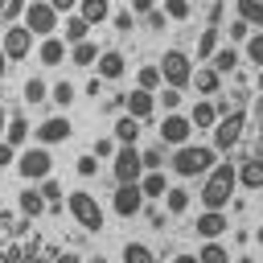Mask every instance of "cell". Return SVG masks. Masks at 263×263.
<instances>
[{
	"label": "cell",
	"mask_w": 263,
	"mask_h": 263,
	"mask_svg": "<svg viewBox=\"0 0 263 263\" xmlns=\"http://www.w3.org/2000/svg\"><path fill=\"white\" fill-rule=\"evenodd\" d=\"M21 25H25L33 37H58V12L49 8V0H29Z\"/></svg>",
	"instance_id": "6"
},
{
	"label": "cell",
	"mask_w": 263,
	"mask_h": 263,
	"mask_svg": "<svg viewBox=\"0 0 263 263\" xmlns=\"http://www.w3.org/2000/svg\"><path fill=\"white\" fill-rule=\"evenodd\" d=\"M144 21H148V29H156V33H160V29L168 25V16H164V12H148Z\"/></svg>",
	"instance_id": "49"
},
{
	"label": "cell",
	"mask_w": 263,
	"mask_h": 263,
	"mask_svg": "<svg viewBox=\"0 0 263 263\" xmlns=\"http://www.w3.org/2000/svg\"><path fill=\"white\" fill-rule=\"evenodd\" d=\"M8 74V58H4V45H0V78Z\"/></svg>",
	"instance_id": "51"
},
{
	"label": "cell",
	"mask_w": 263,
	"mask_h": 263,
	"mask_svg": "<svg viewBox=\"0 0 263 263\" xmlns=\"http://www.w3.org/2000/svg\"><path fill=\"white\" fill-rule=\"evenodd\" d=\"M111 210H115L119 218H136V214L144 210V193H140V185H115V193H111Z\"/></svg>",
	"instance_id": "13"
},
{
	"label": "cell",
	"mask_w": 263,
	"mask_h": 263,
	"mask_svg": "<svg viewBox=\"0 0 263 263\" xmlns=\"http://www.w3.org/2000/svg\"><path fill=\"white\" fill-rule=\"evenodd\" d=\"M156 12V0H132V16H148Z\"/></svg>",
	"instance_id": "46"
},
{
	"label": "cell",
	"mask_w": 263,
	"mask_h": 263,
	"mask_svg": "<svg viewBox=\"0 0 263 263\" xmlns=\"http://www.w3.org/2000/svg\"><path fill=\"white\" fill-rule=\"evenodd\" d=\"M86 33H90V25H86L78 12H70V16H66V33H62V41H66V45H82Z\"/></svg>",
	"instance_id": "25"
},
{
	"label": "cell",
	"mask_w": 263,
	"mask_h": 263,
	"mask_svg": "<svg viewBox=\"0 0 263 263\" xmlns=\"http://www.w3.org/2000/svg\"><path fill=\"white\" fill-rule=\"evenodd\" d=\"M234 164H214L205 177H201V210H226L234 201Z\"/></svg>",
	"instance_id": "1"
},
{
	"label": "cell",
	"mask_w": 263,
	"mask_h": 263,
	"mask_svg": "<svg viewBox=\"0 0 263 263\" xmlns=\"http://www.w3.org/2000/svg\"><path fill=\"white\" fill-rule=\"evenodd\" d=\"M136 86H140V90H148V95H156V90L164 86V78H160V66H140V74H136Z\"/></svg>",
	"instance_id": "30"
},
{
	"label": "cell",
	"mask_w": 263,
	"mask_h": 263,
	"mask_svg": "<svg viewBox=\"0 0 263 263\" xmlns=\"http://www.w3.org/2000/svg\"><path fill=\"white\" fill-rule=\"evenodd\" d=\"M189 4H210V0H189Z\"/></svg>",
	"instance_id": "55"
},
{
	"label": "cell",
	"mask_w": 263,
	"mask_h": 263,
	"mask_svg": "<svg viewBox=\"0 0 263 263\" xmlns=\"http://www.w3.org/2000/svg\"><path fill=\"white\" fill-rule=\"evenodd\" d=\"M156 107H164V115H173V111L181 107V90H173V86H164V90L156 95Z\"/></svg>",
	"instance_id": "38"
},
{
	"label": "cell",
	"mask_w": 263,
	"mask_h": 263,
	"mask_svg": "<svg viewBox=\"0 0 263 263\" xmlns=\"http://www.w3.org/2000/svg\"><path fill=\"white\" fill-rule=\"evenodd\" d=\"M152 111H156V95H148V90H140V86L123 95V115H132L136 123L152 119Z\"/></svg>",
	"instance_id": "14"
},
{
	"label": "cell",
	"mask_w": 263,
	"mask_h": 263,
	"mask_svg": "<svg viewBox=\"0 0 263 263\" xmlns=\"http://www.w3.org/2000/svg\"><path fill=\"white\" fill-rule=\"evenodd\" d=\"M255 86H259V95H263V70H259V74H255Z\"/></svg>",
	"instance_id": "53"
},
{
	"label": "cell",
	"mask_w": 263,
	"mask_h": 263,
	"mask_svg": "<svg viewBox=\"0 0 263 263\" xmlns=\"http://www.w3.org/2000/svg\"><path fill=\"white\" fill-rule=\"evenodd\" d=\"M66 53H70V45H66L62 37H41V41H37V58H41V66H62Z\"/></svg>",
	"instance_id": "16"
},
{
	"label": "cell",
	"mask_w": 263,
	"mask_h": 263,
	"mask_svg": "<svg viewBox=\"0 0 263 263\" xmlns=\"http://www.w3.org/2000/svg\"><path fill=\"white\" fill-rule=\"evenodd\" d=\"M242 127H247L242 111H234V115H218V123H214V152H230V148L242 140Z\"/></svg>",
	"instance_id": "8"
},
{
	"label": "cell",
	"mask_w": 263,
	"mask_h": 263,
	"mask_svg": "<svg viewBox=\"0 0 263 263\" xmlns=\"http://www.w3.org/2000/svg\"><path fill=\"white\" fill-rule=\"evenodd\" d=\"M140 193H144V197H164V193H168L164 173H160V168H156V173H144V177H140Z\"/></svg>",
	"instance_id": "28"
},
{
	"label": "cell",
	"mask_w": 263,
	"mask_h": 263,
	"mask_svg": "<svg viewBox=\"0 0 263 263\" xmlns=\"http://www.w3.org/2000/svg\"><path fill=\"white\" fill-rule=\"evenodd\" d=\"M41 197H45V205H49V201H62L66 193H62V185L49 177V181H41Z\"/></svg>",
	"instance_id": "42"
},
{
	"label": "cell",
	"mask_w": 263,
	"mask_h": 263,
	"mask_svg": "<svg viewBox=\"0 0 263 263\" xmlns=\"http://www.w3.org/2000/svg\"><path fill=\"white\" fill-rule=\"evenodd\" d=\"M193 86H197V95H218V86H222V74L210 66V62H201V70H193Z\"/></svg>",
	"instance_id": "20"
},
{
	"label": "cell",
	"mask_w": 263,
	"mask_h": 263,
	"mask_svg": "<svg viewBox=\"0 0 263 263\" xmlns=\"http://www.w3.org/2000/svg\"><path fill=\"white\" fill-rule=\"evenodd\" d=\"M16 173H21L29 185L49 181V177H53V156H49V148H41V144L21 148V152H16Z\"/></svg>",
	"instance_id": "3"
},
{
	"label": "cell",
	"mask_w": 263,
	"mask_h": 263,
	"mask_svg": "<svg viewBox=\"0 0 263 263\" xmlns=\"http://www.w3.org/2000/svg\"><path fill=\"white\" fill-rule=\"evenodd\" d=\"M29 136H33L29 119H25V115H8V127H4V144H8V148H25V144H29Z\"/></svg>",
	"instance_id": "19"
},
{
	"label": "cell",
	"mask_w": 263,
	"mask_h": 263,
	"mask_svg": "<svg viewBox=\"0 0 263 263\" xmlns=\"http://www.w3.org/2000/svg\"><path fill=\"white\" fill-rule=\"evenodd\" d=\"M132 25H136L132 12H119V16H115V29H119V33H132Z\"/></svg>",
	"instance_id": "48"
},
{
	"label": "cell",
	"mask_w": 263,
	"mask_h": 263,
	"mask_svg": "<svg viewBox=\"0 0 263 263\" xmlns=\"http://www.w3.org/2000/svg\"><path fill=\"white\" fill-rule=\"evenodd\" d=\"M74 173H78V177H95V173H99V160H95L90 152H82V156L74 160Z\"/></svg>",
	"instance_id": "40"
},
{
	"label": "cell",
	"mask_w": 263,
	"mask_h": 263,
	"mask_svg": "<svg viewBox=\"0 0 263 263\" xmlns=\"http://www.w3.org/2000/svg\"><path fill=\"white\" fill-rule=\"evenodd\" d=\"M111 132H115V136H111V140H115V144H119V148H132V144H136V140H140V123H136V119H132V115H119V119H115V127H111Z\"/></svg>",
	"instance_id": "22"
},
{
	"label": "cell",
	"mask_w": 263,
	"mask_h": 263,
	"mask_svg": "<svg viewBox=\"0 0 263 263\" xmlns=\"http://www.w3.org/2000/svg\"><path fill=\"white\" fill-rule=\"evenodd\" d=\"M115 152H119V144H115L111 136H99V140H95V148H90V156H95V160H111Z\"/></svg>",
	"instance_id": "37"
},
{
	"label": "cell",
	"mask_w": 263,
	"mask_h": 263,
	"mask_svg": "<svg viewBox=\"0 0 263 263\" xmlns=\"http://www.w3.org/2000/svg\"><path fill=\"white\" fill-rule=\"evenodd\" d=\"M111 173H115L119 185H140V177H144V152L136 144L132 148H119L111 156Z\"/></svg>",
	"instance_id": "7"
},
{
	"label": "cell",
	"mask_w": 263,
	"mask_h": 263,
	"mask_svg": "<svg viewBox=\"0 0 263 263\" xmlns=\"http://www.w3.org/2000/svg\"><path fill=\"white\" fill-rule=\"evenodd\" d=\"M214 53H218V29L210 25V29H201V33H197V58H201V62H210Z\"/></svg>",
	"instance_id": "31"
},
{
	"label": "cell",
	"mask_w": 263,
	"mask_h": 263,
	"mask_svg": "<svg viewBox=\"0 0 263 263\" xmlns=\"http://www.w3.org/2000/svg\"><path fill=\"white\" fill-rule=\"evenodd\" d=\"M66 205H70V218H74L82 230H103V205H99V197H95V193L74 189V193L66 197Z\"/></svg>",
	"instance_id": "4"
},
{
	"label": "cell",
	"mask_w": 263,
	"mask_h": 263,
	"mask_svg": "<svg viewBox=\"0 0 263 263\" xmlns=\"http://www.w3.org/2000/svg\"><path fill=\"white\" fill-rule=\"evenodd\" d=\"M70 136H74V123H70L66 115H49V119L37 123V144H41V148H53V144H62V140H70Z\"/></svg>",
	"instance_id": "11"
},
{
	"label": "cell",
	"mask_w": 263,
	"mask_h": 263,
	"mask_svg": "<svg viewBox=\"0 0 263 263\" xmlns=\"http://www.w3.org/2000/svg\"><path fill=\"white\" fill-rule=\"evenodd\" d=\"M25 8H29V0H4V8H0V16H4V21H16V25H21V16H25Z\"/></svg>",
	"instance_id": "39"
},
{
	"label": "cell",
	"mask_w": 263,
	"mask_h": 263,
	"mask_svg": "<svg viewBox=\"0 0 263 263\" xmlns=\"http://www.w3.org/2000/svg\"><path fill=\"white\" fill-rule=\"evenodd\" d=\"M49 99H53L58 107H70V103L78 99V86H74V82H53V86H49Z\"/></svg>",
	"instance_id": "33"
},
{
	"label": "cell",
	"mask_w": 263,
	"mask_h": 263,
	"mask_svg": "<svg viewBox=\"0 0 263 263\" xmlns=\"http://www.w3.org/2000/svg\"><path fill=\"white\" fill-rule=\"evenodd\" d=\"M197 259H201V263H230V251H226L222 242H201Z\"/></svg>",
	"instance_id": "34"
},
{
	"label": "cell",
	"mask_w": 263,
	"mask_h": 263,
	"mask_svg": "<svg viewBox=\"0 0 263 263\" xmlns=\"http://www.w3.org/2000/svg\"><path fill=\"white\" fill-rule=\"evenodd\" d=\"M160 78H164V86H173V90L189 86V82H193V58H189L185 49H164V58H160Z\"/></svg>",
	"instance_id": "5"
},
{
	"label": "cell",
	"mask_w": 263,
	"mask_h": 263,
	"mask_svg": "<svg viewBox=\"0 0 263 263\" xmlns=\"http://www.w3.org/2000/svg\"><path fill=\"white\" fill-rule=\"evenodd\" d=\"M123 263H156V255H152L144 242H127V247H123Z\"/></svg>",
	"instance_id": "35"
},
{
	"label": "cell",
	"mask_w": 263,
	"mask_h": 263,
	"mask_svg": "<svg viewBox=\"0 0 263 263\" xmlns=\"http://www.w3.org/2000/svg\"><path fill=\"white\" fill-rule=\"evenodd\" d=\"M189 140H193V123H189V115L173 111V115L160 119V144H168V148H185Z\"/></svg>",
	"instance_id": "9"
},
{
	"label": "cell",
	"mask_w": 263,
	"mask_h": 263,
	"mask_svg": "<svg viewBox=\"0 0 263 263\" xmlns=\"http://www.w3.org/2000/svg\"><path fill=\"white\" fill-rule=\"evenodd\" d=\"M210 66H214L218 74H234V70H238V49H234V45H222V49L210 58Z\"/></svg>",
	"instance_id": "27"
},
{
	"label": "cell",
	"mask_w": 263,
	"mask_h": 263,
	"mask_svg": "<svg viewBox=\"0 0 263 263\" xmlns=\"http://www.w3.org/2000/svg\"><path fill=\"white\" fill-rule=\"evenodd\" d=\"M255 242H263V226H259V230H255Z\"/></svg>",
	"instance_id": "54"
},
{
	"label": "cell",
	"mask_w": 263,
	"mask_h": 263,
	"mask_svg": "<svg viewBox=\"0 0 263 263\" xmlns=\"http://www.w3.org/2000/svg\"><path fill=\"white\" fill-rule=\"evenodd\" d=\"M234 177H238L242 189H263V156H247V160L234 168Z\"/></svg>",
	"instance_id": "17"
},
{
	"label": "cell",
	"mask_w": 263,
	"mask_h": 263,
	"mask_svg": "<svg viewBox=\"0 0 263 263\" xmlns=\"http://www.w3.org/2000/svg\"><path fill=\"white\" fill-rule=\"evenodd\" d=\"M160 201H164V210H168V218H181V214L189 210V189H181V185H173V189H168V193H164Z\"/></svg>",
	"instance_id": "26"
},
{
	"label": "cell",
	"mask_w": 263,
	"mask_h": 263,
	"mask_svg": "<svg viewBox=\"0 0 263 263\" xmlns=\"http://www.w3.org/2000/svg\"><path fill=\"white\" fill-rule=\"evenodd\" d=\"M16 197H21V214H25V218H41V214H45V197H41V189H37V185L21 189Z\"/></svg>",
	"instance_id": "23"
},
{
	"label": "cell",
	"mask_w": 263,
	"mask_h": 263,
	"mask_svg": "<svg viewBox=\"0 0 263 263\" xmlns=\"http://www.w3.org/2000/svg\"><path fill=\"white\" fill-rule=\"evenodd\" d=\"M247 58L263 70V33H251V41H247Z\"/></svg>",
	"instance_id": "41"
},
{
	"label": "cell",
	"mask_w": 263,
	"mask_h": 263,
	"mask_svg": "<svg viewBox=\"0 0 263 263\" xmlns=\"http://www.w3.org/2000/svg\"><path fill=\"white\" fill-rule=\"evenodd\" d=\"M160 164H164V152H160V148H148V152H144V173H156Z\"/></svg>",
	"instance_id": "43"
},
{
	"label": "cell",
	"mask_w": 263,
	"mask_h": 263,
	"mask_svg": "<svg viewBox=\"0 0 263 263\" xmlns=\"http://www.w3.org/2000/svg\"><path fill=\"white\" fill-rule=\"evenodd\" d=\"M49 8H53V12H58V16H62V12H66V16H70V12H74V8H78V0H49Z\"/></svg>",
	"instance_id": "47"
},
{
	"label": "cell",
	"mask_w": 263,
	"mask_h": 263,
	"mask_svg": "<svg viewBox=\"0 0 263 263\" xmlns=\"http://www.w3.org/2000/svg\"><path fill=\"white\" fill-rule=\"evenodd\" d=\"M193 230H197V238L218 242V238L230 230V218H226V210H201V214H197V222H193Z\"/></svg>",
	"instance_id": "12"
},
{
	"label": "cell",
	"mask_w": 263,
	"mask_h": 263,
	"mask_svg": "<svg viewBox=\"0 0 263 263\" xmlns=\"http://www.w3.org/2000/svg\"><path fill=\"white\" fill-rule=\"evenodd\" d=\"M21 95H25V103H45V99H49V82H45V78H25Z\"/></svg>",
	"instance_id": "32"
},
{
	"label": "cell",
	"mask_w": 263,
	"mask_h": 263,
	"mask_svg": "<svg viewBox=\"0 0 263 263\" xmlns=\"http://www.w3.org/2000/svg\"><path fill=\"white\" fill-rule=\"evenodd\" d=\"M99 53H103V49H99L95 41H82V45H70V62H74V66H95V62H99Z\"/></svg>",
	"instance_id": "29"
},
{
	"label": "cell",
	"mask_w": 263,
	"mask_h": 263,
	"mask_svg": "<svg viewBox=\"0 0 263 263\" xmlns=\"http://www.w3.org/2000/svg\"><path fill=\"white\" fill-rule=\"evenodd\" d=\"M218 164V152H214V144H185V148H173V160H168V168L177 173V177H205L210 168Z\"/></svg>",
	"instance_id": "2"
},
{
	"label": "cell",
	"mask_w": 263,
	"mask_h": 263,
	"mask_svg": "<svg viewBox=\"0 0 263 263\" xmlns=\"http://www.w3.org/2000/svg\"><path fill=\"white\" fill-rule=\"evenodd\" d=\"M4 127H8V115H4V103H0V140H4Z\"/></svg>",
	"instance_id": "52"
},
{
	"label": "cell",
	"mask_w": 263,
	"mask_h": 263,
	"mask_svg": "<svg viewBox=\"0 0 263 263\" xmlns=\"http://www.w3.org/2000/svg\"><path fill=\"white\" fill-rule=\"evenodd\" d=\"M230 41H251V25L234 16V25H230Z\"/></svg>",
	"instance_id": "44"
},
{
	"label": "cell",
	"mask_w": 263,
	"mask_h": 263,
	"mask_svg": "<svg viewBox=\"0 0 263 263\" xmlns=\"http://www.w3.org/2000/svg\"><path fill=\"white\" fill-rule=\"evenodd\" d=\"M95 70H99V78H103V82H119V78L127 74V62H123V53H119V49H103V53H99V62H95Z\"/></svg>",
	"instance_id": "15"
},
{
	"label": "cell",
	"mask_w": 263,
	"mask_h": 263,
	"mask_svg": "<svg viewBox=\"0 0 263 263\" xmlns=\"http://www.w3.org/2000/svg\"><path fill=\"white\" fill-rule=\"evenodd\" d=\"M0 45H4V58H8V62H21V58H29V49H33V33H29L25 25H8L4 37H0Z\"/></svg>",
	"instance_id": "10"
},
{
	"label": "cell",
	"mask_w": 263,
	"mask_h": 263,
	"mask_svg": "<svg viewBox=\"0 0 263 263\" xmlns=\"http://www.w3.org/2000/svg\"><path fill=\"white\" fill-rule=\"evenodd\" d=\"M173 263H201L197 255H189V251H181V255H173Z\"/></svg>",
	"instance_id": "50"
},
{
	"label": "cell",
	"mask_w": 263,
	"mask_h": 263,
	"mask_svg": "<svg viewBox=\"0 0 263 263\" xmlns=\"http://www.w3.org/2000/svg\"><path fill=\"white\" fill-rule=\"evenodd\" d=\"M189 123H193V127H201V132H214V123H218V103L197 99V103L189 107Z\"/></svg>",
	"instance_id": "18"
},
{
	"label": "cell",
	"mask_w": 263,
	"mask_h": 263,
	"mask_svg": "<svg viewBox=\"0 0 263 263\" xmlns=\"http://www.w3.org/2000/svg\"><path fill=\"white\" fill-rule=\"evenodd\" d=\"M168 21H189V12H193V4L189 0H164V8H160Z\"/></svg>",
	"instance_id": "36"
},
{
	"label": "cell",
	"mask_w": 263,
	"mask_h": 263,
	"mask_svg": "<svg viewBox=\"0 0 263 263\" xmlns=\"http://www.w3.org/2000/svg\"><path fill=\"white\" fill-rule=\"evenodd\" d=\"M78 16L86 25H103L111 21V0H78Z\"/></svg>",
	"instance_id": "21"
},
{
	"label": "cell",
	"mask_w": 263,
	"mask_h": 263,
	"mask_svg": "<svg viewBox=\"0 0 263 263\" xmlns=\"http://www.w3.org/2000/svg\"><path fill=\"white\" fill-rule=\"evenodd\" d=\"M0 168H16V148H8L0 140Z\"/></svg>",
	"instance_id": "45"
},
{
	"label": "cell",
	"mask_w": 263,
	"mask_h": 263,
	"mask_svg": "<svg viewBox=\"0 0 263 263\" xmlns=\"http://www.w3.org/2000/svg\"><path fill=\"white\" fill-rule=\"evenodd\" d=\"M234 16L251 29H263V0H234Z\"/></svg>",
	"instance_id": "24"
}]
</instances>
